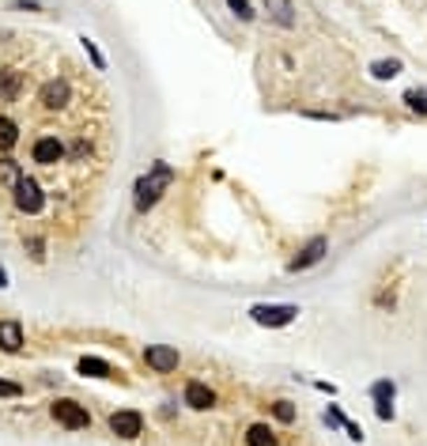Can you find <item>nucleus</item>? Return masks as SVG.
Listing matches in <instances>:
<instances>
[{
	"instance_id": "obj_20",
	"label": "nucleus",
	"mask_w": 427,
	"mask_h": 446,
	"mask_svg": "<svg viewBox=\"0 0 427 446\" xmlns=\"http://www.w3.org/2000/svg\"><path fill=\"white\" fill-rule=\"evenodd\" d=\"M227 8L238 15V20H254V8H249V0H227Z\"/></svg>"
},
{
	"instance_id": "obj_11",
	"label": "nucleus",
	"mask_w": 427,
	"mask_h": 446,
	"mask_svg": "<svg viewBox=\"0 0 427 446\" xmlns=\"http://www.w3.org/2000/svg\"><path fill=\"white\" fill-rule=\"evenodd\" d=\"M20 91H23V72L0 69V99H4V102H15V99H20Z\"/></svg>"
},
{
	"instance_id": "obj_10",
	"label": "nucleus",
	"mask_w": 427,
	"mask_h": 446,
	"mask_svg": "<svg viewBox=\"0 0 427 446\" xmlns=\"http://www.w3.org/2000/svg\"><path fill=\"white\" fill-rule=\"evenodd\" d=\"M185 405L189 408H212L216 405V394H212L204 382H185Z\"/></svg>"
},
{
	"instance_id": "obj_8",
	"label": "nucleus",
	"mask_w": 427,
	"mask_h": 446,
	"mask_svg": "<svg viewBox=\"0 0 427 446\" xmlns=\"http://www.w3.org/2000/svg\"><path fill=\"white\" fill-rule=\"evenodd\" d=\"M144 364L152 371H159V375H171V371H178V352L166 345H152V348H144Z\"/></svg>"
},
{
	"instance_id": "obj_29",
	"label": "nucleus",
	"mask_w": 427,
	"mask_h": 446,
	"mask_svg": "<svg viewBox=\"0 0 427 446\" xmlns=\"http://www.w3.org/2000/svg\"><path fill=\"white\" fill-rule=\"evenodd\" d=\"M0 287H8V273H4V268H0Z\"/></svg>"
},
{
	"instance_id": "obj_15",
	"label": "nucleus",
	"mask_w": 427,
	"mask_h": 446,
	"mask_svg": "<svg viewBox=\"0 0 427 446\" xmlns=\"http://www.w3.org/2000/svg\"><path fill=\"white\" fill-rule=\"evenodd\" d=\"M265 8H268V15H273L280 27H291L295 23V15H291V0H265Z\"/></svg>"
},
{
	"instance_id": "obj_5",
	"label": "nucleus",
	"mask_w": 427,
	"mask_h": 446,
	"mask_svg": "<svg viewBox=\"0 0 427 446\" xmlns=\"http://www.w3.org/2000/svg\"><path fill=\"white\" fill-rule=\"evenodd\" d=\"M12 193H15L12 201H15V208H20V212H27V216H38V212H42L45 193H42V185L34 178H27V174H23V178L12 185Z\"/></svg>"
},
{
	"instance_id": "obj_4",
	"label": "nucleus",
	"mask_w": 427,
	"mask_h": 446,
	"mask_svg": "<svg viewBox=\"0 0 427 446\" xmlns=\"http://www.w3.org/2000/svg\"><path fill=\"white\" fill-rule=\"evenodd\" d=\"M50 416H53V420H57L61 427H68V431H83V427H91L87 408H83L80 401H68V397L53 401V405H50Z\"/></svg>"
},
{
	"instance_id": "obj_21",
	"label": "nucleus",
	"mask_w": 427,
	"mask_h": 446,
	"mask_svg": "<svg viewBox=\"0 0 427 446\" xmlns=\"http://www.w3.org/2000/svg\"><path fill=\"white\" fill-rule=\"evenodd\" d=\"M405 102H408L412 110H420V114H427V91H408Z\"/></svg>"
},
{
	"instance_id": "obj_1",
	"label": "nucleus",
	"mask_w": 427,
	"mask_h": 446,
	"mask_svg": "<svg viewBox=\"0 0 427 446\" xmlns=\"http://www.w3.org/2000/svg\"><path fill=\"white\" fill-rule=\"evenodd\" d=\"M174 182V171L166 163H155L152 174H144L140 182H136V212H147L155 201H159V193L166 189V185Z\"/></svg>"
},
{
	"instance_id": "obj_17",
	"label": "nucleus",
	"mask_w": 427,
	"mask_h": 446,
	"mask_svg": "<svg viewBox=\"0 0 427 446\" xmlns=\"http://www.w3.org/2000/svg\"><path fill=\"white\" fill-rule=\"evenodd\" d=\"M246 443H249V446H276V435L268 431L265 424H254V427L246 431Z\"/></svg>"
},
{
	"instance_id": "obj_19",
	"label": "nucleus",
	"mask_w": 427,
	"mask_h": 446,
	"mask_svg": "<svg viewBox=\"0 0 427 446\" xmlns=\"http://www.w3.org/2000/svg\"><path fill=\"white\" fill-rule=\"evenodd\" d=\"M393 394H397V389H393V382H386V378L370 386V397H375V405H393Z\"/></svg>"
},
{
	"instance_id": "obj_22",
	"label": "nucleus",
	"mask_w": 427,
	"mask_h": 446,
	"mask_svg": "<svg viewBox=\"0 0 427 446\" xmlns=\"http://www.w3.org/2000/svg\"><path fill=\"white\" fill-rule=\"evenodd\" d=\"M83 50H87V57H91V64H95V69L102 72V69H106V61H102V53H99V45L95 42H91V38H83Z\"/></svg>"
},
{
	"instance_id": "obj_23",
	"label": "nucleus",
	"mask_w": 427,
	"mask_h": 446,
	"mask_svg": "<svg viewBox=\"0 0 427 446\" xmlns=\"http://www.w3.org/2000/svg\"><path fill=\"white\" fill-rule=\"evenodd\" d=\"M273 412H276V420H284V424H291V420H295V408L287 405V401H276V405H273Z\"/></svg>"
},
{
	"instance_id": "obj_12",
	"label": "nucleus",
	"mask_w": 427,
	"mask_h": 446,
	"mask_svg": "<svg viewBox=\"0 0 427 446\" xmlns=\"http://www.w3.org/2000/svg\"><path fill=\"white\" fill-rule=\"evenodd\" d=\"M0 348L20 352L23 348V325L20 322H0Z\"/></svg>"
},
{
	"instance_id": "obj_3",
	"label": "nucleus",
	"mask_w": 427,
	"mask_h": 446,
	"mask_svg": "<svg viewBox=\"0 0 427 446\" xmlns=\"http://www.w3.org/2000/svg\"><path fill=\"white\" fill-rule=\"evenodd\" d=\"M254 322L257 325H268V329H280V325H291L295 318H299V306H291V303H257L254 310Z\"/></svg>"
},
{
	"instance_id": "obj_28",
	"label": "nucleus",
	"mask_w": 427,
	"mask_h": 446,
	"mask_svg": "<svg viewBox=\"0 0 427 446\" xmlns=\"http://www.w3.org/2000/svg\"><path fill=\"white\" fill-rule=\"evenodd\" d=\"M378 420H393V405H375Z\"/></svg>"
},
{
	"instance_id": "obj_25",
	"label": "nucleus",
	"mask_w": 427,
	"mask_h": 446,
	"mask_svg": "<svg viewBox=\"0 0 427 446\" xmlns=\"http://www.w3.org/2000/svg\"><path fill=\"white\" fill-rule=\"evenodd\" d=\"M27 250H31L34 261H45V243L42 238H27Z\"/></svg>"
},
{
	"instance_id": "obj_16",
	"label": "nucleus",
	"mask_w": 427,
	"mask_h": 446,
	"mask_svg": "<svg viewBox=\"0 0 427 446\" xmlns=\"http://www.w3.org/2000/svg\"><path fill=\"white\" fill-rule=\"evenodd\" d=\"M20 178H23V166L4 155V159H0V185H8V189H12V185L20 182Z\"/></svg>"
},
{
	"instance_id": "obj_24",
	"label": "nucleus",
	"mask_w": 427,
	"mask_h": 446,
	"mask_svg": "<svg viewBox=\"0 0 427 446\" xmlns=\"http://www.w3.org/2000/svg\"><path fill=\"white\" fill-rule=\"evenodd\" d=\"M0 397H23V386H20V382H8V378H0Z\"/></svg>"
},
{
	"instance_id": "obj_18",
	"label": "nucleus",
	"mask_w": 427,
	"mask_h": 446,
	"mask_svg": "<svg viewBox=\"0 0 427 446\" xmlns=\"http://www.w3.org/2000/svg\"><path fill=\"white\" fill-rule=\"evenodd\" d=\"M397 72H401V61H375L370 64V76L375 80H393Z\"/></svg>"
},
{
	"instance_id": "obj_2",
	"label": "nucleus",
	"mask_w": 427,
	"mask_h": 446,
	"mask_svg": "<svg viewBox=\"0 0 427 446\" xmlns=\"http://www.w3.org/2000/svg\"><path fill=\"white\" fill-rule=\"evenodd\" d=\"M31 159L38 166H57V163L68 159V144H64L57 133H42V136H34V144H31Z\"/></svg>"
},
{
	"instance_id": "obj_7",
	"label": "nucleus",
	"mask_w": 427,
	"mask_h": 446,
	"mask_svg": "<svg viewBox=\"0 0 427 446\" xmlns=\"http://www.w3.org/2000/svg\"><path fill=\"white\" fill-rule=\"evenodd\" d=\"M110 431H114L117 439H136V435L144 431V416L136 412V408H122V412L110 416Z\"/></svg>"
},
{
	"instance_id": "obj_9",
	"label": "nucleus",
	"mask_w": 427,
	"mask_h": 446,
	"mask_svg": "<svg viewBox=\"0 0 427 446\" xmlns=\"http://www.w3.org/2000/svg\"><path fill=\"white\" fill-rule=\"evenodd\" d=\"M326 250H329V243H326V238H310V243H306V246L299 250V257H295V261L287 265V268H291V273H303V268L318 265L321 257H326Z\"/></svg>"
},
{
	"instance_id": "obj_27",
	"label": "nucleus",
	"mask_w": 427,
	"mask_h": 446,
	"mask_svg": "<svg viewBox=\"0 0 427 446\" xmlns=\"http://www.w3.org/2000/svg\"><path fill=\"white\" fill-rule=\"evenodd\" d=\"M15 12H42V4H38V0H15Z\"/></svg>"
},
{
	"instance_id": "obj_14",
	"label": "nucleus",
	"mask_w": 427,
	"mask_h": 446,
	"mask_svg": "<svg viewBox=\"0 0 427 446\" xmlns=\"http://www.w3.org/2000/svg\"><path fill=\"white\" fill-rule=\"evenodd\" d=\"M15 144H20V125L0 114V152H12Z\"/></svg>"
},
{
	"instance_id": "obj_6",
	"label": "nucleus",
	"mask_w": 427,
	"mask_h": 446,
	"mask_svg": "<svg viewBox=\"0 0 427 446\" xmlns=\"http://www.w3.org/2000/svg\"><path fill=\"white\" fill-rule=\"evenodd\" d=\"M38 102H42L45 110H64L72 102V83L64 80V76H50L38 87Z\"/></svg>"
},
{
	"instance_id": "obj_26",
	"label": "nucleus",
	"mask_w": 427,
	"mask_h": 446,
	"mask_svg": "<svg viewBox=\"0 0 427 446\" xmlns=\"http://www.w3.org/2000/svg\"><path fill=\"white\" fill-rule=\"evenodd\" d=\"M326 420H329V427H345L348 420H345V416H340V408L337 405H329V412H326Z\"/></svg>"
},
{
	"instance_id": "obj_13",
	"label": "nucleus",
	"mask_w": 427,
	"mask_h": 446,
	"mask_svg": "<svg viewBox=\"0 0 427 446\" xmlns=\"http://www.w3.org/2000/svg\"><path fill=\"white\" fill-rule=\"evenodd\" d=\"M80 375H91V378H110V375H114V367H110L106 359H99V356H83V359H80Z\"/></svg>"
}]
</instances>
